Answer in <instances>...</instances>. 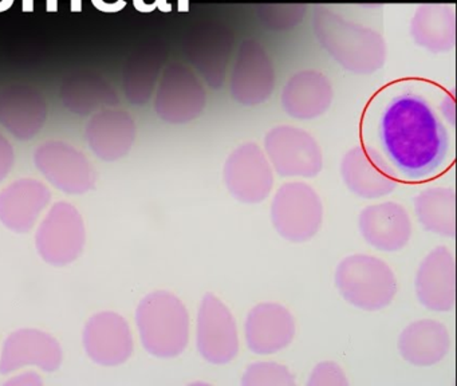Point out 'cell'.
Wrapping results in <instances>:
<instances>
[{"instance_id": "4fadbf2b", "label": "cell", "mask_w": 457, "mask_h": 386, "mask_svg": "<svg viewBox=\"0 0 457 386\" xmlns=\"http://www.w3.org/2000/svg\"><path fill=\"white\" fill-rule=\"evenodd\" d=\"M60 340L38 327H20L4 338L0 348V374L10 375L28 367L54 373L62 366Z\"/></svg>"}, {"instance_id": "836d02e7", "label": "cell", "mask_w": 457, "mask_h": 386, "mask_svg": "<svg viewBox=\"0 0 457 386\" xmlns=\"http://www.w3.org/2000/svg\"><path fill=\"white\" fill-rule=\"evenodd\" d=\"M136 10L140 13H152L154 8L159 7L162 11H170V5L167 0H133Z\"/></svg>"}, {"instance_id": "d6986e66", "label": "cell", "mask_w": 457, "mask_h": 386, "mask_svg": "<svg viewBox=\"0 0 457 386\" xmlns=\"http://www.w3.org/2000/svg\"><path fill=\"white\" fill-rule=\"evenodd\" d=\"M47 102L31 85L14 83L0 90V125L20 141H30L46 125Z\"/></svg>"}, {"instance_id": "9a60e30c", "label": "cell", "mask_w": 457, "mask_h": 386, "mask_svg": "<svg viewBox=\"0 0 457 386\" xmlns=\"http://www.w3.org/2000/svg\"><path fill=\"white\" fill-rule=\"evenodd\" d=\"M234 50V35L223 24H197L184 40L187 58L212 88H220L226 80L227 67Z\"/></svg>"}, {"instance_id": "8d00e7d4", "label": "cell", "mask_w": 457, "mask_h": 386, "mask_svg": "<svg viewBox=\"0 0 457 386\" xmlns=\"http://www.w3.org/2000/svg\"><path fill=\"white\" fill-rule=\"evenodd\" d=\"M71 13H81L82 0H71Z\"/></svg>"}, {"instance_id": "44dd1931", "label": "cell", "mask_w": 457, "mask_h": 386, "mask_svg": "<svg viewBox=\"0 0 457 386\" xmlns=\"http://www.w3.org/2000/svg\"><path fill=\"white\" fill-rule=\"evenodd\" d=\"M419 302L435 313H448L456 303V263L445 246L436 247L420 263L416 273Z\"/></svg>"}, {"instance_id": "3957f363", "label": "cell", "mask_w": 457, "mask_h": 386, "mask_svg": "<svg viewBox=\"0 0 457 386\" xmlns=\"http://www.w3.org/2000/svg\"><path fill=\"white\" fill-rule=\"evenodd\" d=\"M135 323L141 346L154 358H176L188 346V308L168 290H156L141 298L136 307Z\"/></svg>"}, {"instance_id": "277c9868", "label": "cell", "mask_w": 457, "mask_h": 386, "mask_svg": "<svg viewBox=\"0 0 457 386\" xmlns=\"http://www.w3.org/2000/svg\"><path fill=\"white\" fill-rule=\"evenodd\" d=\"M334 281L341 297L363 311L387 307L398 290L389 264L369 254H354L342 259L337 265Z\"/></svg>"}, {"instance_id": "60d3db41", "label": "cell", "mask_w": 457, "mask_h": 386, "mask_svg": "<svg viewBox=\"0 0 457 386\" xmlns=\"http://www.w3.org/2000/svg\"><path fill=\"white\" fill-rule=\"evenodd\" d=\"M363 2H370V0H363Z\"/></svg>"}, {"instance_id": "e575fe53", "label": "cell", "mask_w": 457, "mask_h": 386, "mask_svg": "<svg viewBox=\"0 0 457 386\" xmlns=\"http://www.w3.org/2000/svg\"><path fill=\"white\" fill-rule=\"evenodd\" d=\"M93 5L103 13H120L127 7L125 0H92Z\"/></svg>"}, {"instance_id": "7402d4cb", "label": "cell", "mask_w": 457, "mask_h": 386, "mask_svg": "<svg viewBox=\"0 0 457 386\" xmlns=\"http://www.w3.org/2000/svg\"><path fill=\"white\" fill-rule=\"evenodd\" d=\"M358 228L363 240L378 251H400L411 238V216L395 201L365 206L358 216Z\"/></svg>"}, {"instance_id": "74e56055", "label": "cell", "mask_w": 457, "mask_h": 386, "mask_svg": "<svg viewBox=\"0 0 457 386\" xmlns=\"http://www.w3.org/2000/svg\"><path fill=\"white\" fill-rule=\"evenodd\" d=\"M22 10L25 11V13H33L34 0H22Z\"/></svg>"}, {"instance_id": "30bf717a", "label": "cell", "mask_w": 457, "mask_h": 386, "mask_svg": "<svg viewBox=\"0 0 457 386\" xmlns=\"http://www.w3.org/2000/svg\"><path fill=\"white\" fill-rule=\"evenodd\" d=\"M82 348L93 364L119 367L135 353V335L129 322L117 311L92 314L82 329Z\"/></svg>"}, {"instance_id": "1f68e13d", "label": "cell", "mask_w": 457, "mask_h": 386, "mask_svg": "<svg viewBox=\"0 0 457 386\" xmlns=\"http://www.w3.org/2000/svg\"><path fill=\"white\" fill-rule=\"evenodd\" d=\"M15 165V150L10 139L0 131V185L6 181Z\"/></svg>"}, {"instance_id": "484cf974", "label": "cell", "mask_w": 457, "mask_h": 386, "mask_svg": "<svg viewBox=\"0 0 457 386\" xmlns=\"http://www.w3.org/2000/svg\"><path fill=\"white\" fill-rule=\"evenodd\" d=\"M60 94L63 106L82 117L120 105L119 94L112 83L90 70H79L63 78Z\"/></svg>"}, {"instance_id": "f1b7e54d", "label": "cell", "mask_w": 457, "mask_h": 386, "mask_svg": "<svg viewBox=\"0 0 457 386\" xmlns=\"http://www.w3.org/2000/svg\"><path fill=\"white\" fill-rule=\"evenodd\" d=\"M310 0H267L258 8L262 24L277 31L298 26L306 13Z\"/></svg>"}, {"instance_id": "7a4b0ae2", "label": "cell", "mask_w": 457, "mask_h": 386, "mask_svg": "<svg viewBox=\"0 0 457 386\" xmlns=\"http://www.w3.org/2000/svg\"><path fill=\"white\" fill-rule=\"evenodd\" d=\"M312 27L320 46L347 71L368 75L384 67L386 43L376 29L349 21L326 4L315 7Z\"/></svg>"}, {"instance_id": "ac0fdd59", "label": "cell", "mask_w": 457, "mask_h": 386, "mask_svg": "<svg viewBox=\"0 0 457 386\" xmlns=\"http://www.w3.org/2000/svg\"><path fill=\"white\" fill-rule=\"evenodd\" d=\"M137 138V125L129 112L108 107L92 114L85 126V139L93 155L105 163L127 157Z\"/></svg>"}, {"instance_id": "4dcf8cb0", "label": "cell", "mask_w": 457, "mask_h": 386, "mask_svg": "<svg viewBox=\"0 0 457 386\" xmlns=\"http://www.w3.org/2000/svg\"><path fill=\"white\" fill-rule=\"evenodd\" d=\"M346 374L344 369L334 361H323L315 365L307 380V386H347Z\"/></svg>"}, {"instance_id": "f546056e", "label": "cell", "mask_w": 457, "mask_h": 386, "mask_svg": "<svg viewBox=\"0 0 457 386\" xmlns=\"http://www.w3.org/2000/svg\"><path fill=\"white\" fill-rule=\"evenodd\" d=\"M240 382L243 386H294L295 378L285 365L259 361L248 365Z\"/></svg>"}, {"instance_id": "f35d334b", "label": "cell", "mask_w": 457, "mask_h": 386, "mask_svg": "<svg viewBox=\"0 0 457 386\" xmlns=\"http://www.w3.org/2000/svg\"><path fill=\"white\" fill-rule=\"evenodd\" d=\"M46 10L49 11V13H57L58 0H46Z\"/></svg>"}, {"instance_id": "8fae6325", "label": "cell", "mask_w": 457, "mask_h": 386, "mask_svg": "<svg viewBox=\"0 0 457 386\" xmlns=\"http://www.w3.org/2000/svg\"><path fill=\"white\" fill-rule=\"evenodd\" d=\"M196 348L211 365H227L239 354L237 319L226 303L212 292L200 302L196 315Z\"/></svg>"}, {"instance_id": "d6a6232c", "label": "cell", "mask_w": 457, "mask_h": 386, "mask_svg": "<svg viewBox=\"0 0 457 386\" xmlns=\"http://www.w3.org/2000/svg\"><path fill=\"white\" fill-rule=\"evenodd\" d=\"M12 377L6 381V385H18V386H39L44 385L41 374L33 367L20 370V372L12 373Z\"/></svg>"}, {"instance_id": "6da1fadb", "label": "cell", "mask_w": 457, "mask_h": 386, "mask_svg": "<svg viewBox=\"0 0 457 386\" xmlns=\"http://www.w3.org/2000/svg\"><path fill=\"white\" fill-rule=\"evenodd\" d=\"M378 136L390 163L408 180L433 176L448 158V131L432 105L419 94H400L387 104Z\"/></svg>"}, {"instance_id": "ab89813d", "label": "cell", "mask_w": 457, "mask_h": 386, "mask_svg": "<svg viewBox=\"0 0 457 386\" xmlns=\"http://www.w3.org/2000/svg\"><path fill=\"white\" fill-rule=\"evenodd\" d=\"M15 0H0V5H2V13L9 10L10 7H12Z\"/></svg>"}, {"instance_id": "8992f818", "label": "cell", "mask_w": 457, "mask_h": 386, "mask_svg": "<svg viewBox=\"0 0 457 386\" xmlns=\"http://www.w3.org/2000/svg\"><path fill=\"white\" fill-rule=\"evenodd\" d=\"M270 217L280 238L304 243L312 240L322 227V200L306 182H286L272 198Z\"/></svg>"}, {"instance_id": "ba28073f", "label": "cell", "mask_w": 457, "mask_h": 386, "mask_svg": "<svg viewBox=\"0 0 457 386\" xmlns=\"http://www.w3.org/2000/svg\"><path fill=\"white\" fill-rule=\"evenodd\" d=\"M154 96V112L160 120L172 125L196 120L207 104V91L196 72L179 62L162 70Z\"/></svg>"}, {"instance_id": "9c48e42d", "label": "cell", "mask_w": 457, "mask_h": 386, "mask_svg": "<svg viewBox=\"0 0 457 386\" xmlns=\"http://www.w3.org/2000/svg\"><path fill=\"white\" fill-rule=\"evenodd\" d=\"M264 153L272 169L282 177L318 176L323 168V155L317 139L293 125L272 128L264 137Z\"/></svg>"}, {"instance_id": "5b68a950", "label": "cell", "mask_w": 457, "mask_h": 386, "mask_svg": "<svg viewBox=\"0 0 457 386\" xmlns=\"http://www.w3.org/2000/svg\"><path fill=\"white\" fill-rule=\"evenodd\" d=\"M87 232L79 209L66 200L50 204L34 233L37 254L53 267H68L81 257Z\"/></svg>"}, {"instance_id": "ffe728a7", "label": "cell", "mask_w": 457, "mask_h": 386, "mask_svg": "<svg viewBox=\"0 0 457 386\" xmlns=\"http://www.w3.org/2000/svg\"><path fill=\"white\" fill-rule=\"evenodd\" d=\"M295 332V318L280 303H258L248 311L245 318V345L258 356L285 350L293 343Z\"/></svg>"}, {"instance_id": "d4e9b609", "label": "cell", "mask_w": 457, "mask_h": 386, "mask_svg": "<svg viewBox=\"0 0 457 386\" xmlns=\"http://www.w3.org/2000/svg\"><path fill=\"white\" fill-rule=\"evenodd\" d=\"M452 340L445 324L436 319L411 322L398 335V351L408 364L425 367L448 356Z\"/></svg>"}, {"instance_id": "e0dca14e", "label": "cell", "mask_w": 457, "mask_h": 386, "mask_svg": "<svg viewBox=\"0 0 457 386\" xmlns=\"http://www.w3.org/2000/svg\"><path fill=\"white\" fill-rule=\"evenodd\" d=\"M341 177L350 192L362 198H381L397 188L392 166L370 147H355L345 153Z\"/></svg>"}, {"instance_id": "83f0119b", "label": "cell", "mask_w": 457, "mask_h": 386, "mask_svg": "<svg viewBox=\"0 0 457 386\" xmlns=\"http://www.w3.org/2000/svg\"><path fill=\"white\" fill-rule=\"evenodd\" d=\"M414 214L428 232L443 238L456 235V195L453 188L435 187L414 197Z\"/></svg>"}, {"instance_id": "5bb4252c", "label": "cell", "mask_w": 457, "mask_h": 386, "mask_svg": "<svg viewBox=\"0 0 457 386\" xmlns=\"http://www.w3.org/2000/svg\"><path fill=\"white\" fill-rule=\"evenodd\" d=\"M275 69L267 51L253 39L239 46L229 77L232 98L243 106H258L274 91Z\"/></svg>"}, {"instance_id": "d590c367", "label": "cell", "mask_w": 457, "mask_h": 386, "mask_svg": "<svg viewBox=\"0 0 457 386\" xmlns=\"http://www.w3.org/2000/svg\"><path fill=\"white\" fill-rule=\"evenodd\" d=\"M441 112H443L444 117L453 125L454 123V99L453 96H446L444 98L443 104L440 105Z\"/></svg>"}, {"instance_id": "603a6c76", "label": "cell", "mask_w": 457, "mask_h": 386, "mask_svg": "<svg viewBox=\"0 0 457 386\" xmlns=\"http://www.w3.org/2000/svg\"><path fill=\"white\" fill-rule=\"evenodd\" d=\"M330 80L317 70H302L283 86V110L299 121L314 120L328 112L333 102Z\"/></svg>"}, {"instance_id": "4316f807", "label": "cell", "mask_w": 457, "mask_h": 386, "mask_svg": "<svg viewBox=\"0 0 457 386\" xmlns=\"http://www.w3.org/2000/svg\"><path fill=\"white\" fill-rule=\"evenodd\" d=\"M416 45L433 54L448 53L456 46V11L446 3H424L411 21Z\"/></svg>"}, {"instance_id": "52a82bcc", "label": "cell", "mask_w": 457, "mask_h": 386, "mask_svg": "<svg viewBox=\"0 0 457 386\" xmlns=\"http://www.w3.org/2000/svg\"><path fill=\"white\" fill-rule=\"evenodd\" d=\"M34 165L60 192L82 196L95 189L97 172L89 157L63 139H47L34 150Z\"/></svg>"}, {"instance_id": "7c38bea8", "label": "cell", "mask_w": 457, "mask_h": 386, "mask_svg": "<svg viewBox=\"0 0 457 386\" xmlns=\"http://www.w3.org/2000/svg\"><path fill=\"white\" fill-rule=\"evenodd\" d=\"M223 180L232 197L243 204H259L274 188V169L258 144L245 142L227 157Z\"/></svg>"}, {"instance_id": "cb8c5ba5", "label": "cell", "mask_w": 457, "mask_h": 386, "mask_svg": "<svg viewBox=\"0 0 457 386\" xmlns=\"http://www.w3.org/2000/svg\"><path fill=\"white\" fill-rule=\"evenodd\" d=\"M167 55L164 42L157 39L143 43L130 54L122 71V88L128 102L143 106L151 101Z\"/></svg>"}, {"instance_id": "2e32d148", "label": "cell", "mask_w": 457, "mask_h": 386, "mask_svg": "<svg viewBox=\"0 0 457 386\" xmlns=\"http://www.w3.org/2000/svg\"><path fill=\"white\" fill-rule=\"evenodd\" d=\"M52 201L53 192L46 182L21 177L0 189V222L12 232H31Z\"/></svg>"}]
</instances>
